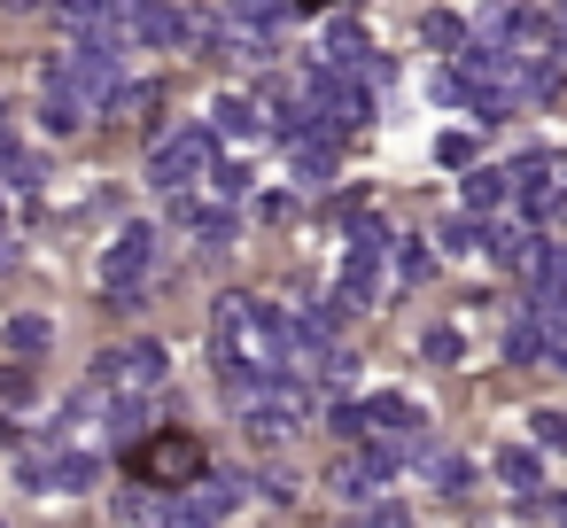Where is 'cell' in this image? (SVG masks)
<instances>
[{
	"mask_svg": "<svg viewBox=\"0 0 567 528\" xmlns=\"http://www.w3.org/2000/svg\"><path fill=\"white\" fill-rule=\"evenodd\" d=\"M257 125H265V117H257V102H249V94H218V102H210V133L257 141Z\"/></svg>",
	"mask_w": 567,
	"mask_h": 528,
	"instance_id": "obj_12",
	"label": "cell"
},
{
	"mask_svg": "<svg viewBox=\"0 0 567 528\" xmlns=\"http://www.w3.org/2000/svg\"><path fill=\"white\" fill-rule=\"evenodd\" d=\"M9 9H40V0H9Z\"/></svg>",
	"mask_w": 567,
	"mask_h": 528,
	"instance_id": "obj_36",
	"label": "cell"
},
{
	"mask_svg": "<svg viewBox=\"0 0 567 528\" xmlns=\"http://www.w3.org/2000/svg\"><path fill=\"white\" fill-rule=\"evenodd\" d=\"M24 389H32L24 373H0V396H24Z\"/></svg>",
	"mask_w": 567,
	"mask_h": 528,
	"instance_id": "obj_31",
	"label": "cell"
},
{
	"mask_svg": "<svg viewBox=\"0 0 567 528\" xmlns=\"http://www.w3.org/2000/svg\"><path fill=\"white\" fill-rule=\"evenodd\" d=\"M9 265H17V249H9V241H0V272H9Z\"/></svg>",
	"mask_w": 567,
	"mask_h": 528,
	"instance_id": "obj_33",
	"label": "cell"
},
{
	"mask_svg": "<svg viewBox=\"0 0 567 528\" xmlns=\"http://www.w3.org/2000/svg\"><path fill=\"white\" fill-rule=\"evenodd\" d=\"M551 520H559V528H567V489H559V497H551Z\"/></svg>",
	"mask_w": 567,
	"mask_h": 528,
	"instance_id": "obj_32",
	"label": "cell"
},
{
	"mask_svg": "<svg viewBox=\"0 0 567 528\" xmlns=\"http://www.w3.org/2000/svg\"><path fill=\"white\" fill-rule=\"evenodd\" d=\"M435 241H443L451 257H474V249H489V241H497V226H489V218H451Z\"/></svg>",
	"mask_w": 567,
	"mask_h": 528,
	"instance_id": "obj_18",
	"label": "cell"
},
{
	"mask_svg": "<svg viewBox=\"0 0 567 528\" xmlns=\"http://www.w3.org/2000/svg\"><path fill=\"white\" fill-rule=\"evenodd\" d=\"M187 9L179 0H141L133 9V48H148V55H172V48H187Z\"/></svg>",
	"mask_w": 567,
	"mask_h": 528,
	"instance_id": "obj_8",
	"label": "cell"
},
{
	"mask_svg": "<svg viewBox=\"0 0 567 528\" xmlns=\"http://www.w3.org/2000/svg\"><path fill=\"white\" fill-rule=\"evenodd\" d=\"M48 342H55V334H48V319H40V311H24V319H9V350H17V358H40Z\"/></svg>",
	"mask_w": 567,
	"mask_h": 528,
	"instance_id": "obj_20",
	"label": "cell"
},
{
	"mask_svg": "<svg viewBox=\"0 0 567 528\" xmlns=\"http://www.w3.org/2000/svg\"><path fill=\"white\" fill-rule=\"evenodd\" d=\"M296 420H303V412H288L280 396H265V404H249V412H241V427H249V435H257L265 451H280V443L296 435Z\"/></svg>",
	"mask_w": 567,
	"mask_h": 528,
	"instance_id": "obj_10",
	"label": "cell"
},
{
	"mask_svg": "<svg viewBox=\"0 0 567 528\" xmlns=\"http://www.w3.org/2000/svg\"><path fill=\"white\" fill-rule=\"evenodd\" d=\"M40 125H48L55 141H71L79 125H94V110H86V102H71V94H40Z\"/></svg>",
	"mask_w": 567,
	"mask_h": 528,
	"instance_id": "obj_16",
	"label": "cell"
},
{
	"mask_svg": "<svg viewBox=\"0 0 567 528\" xmlns=\"http://www.w3.org/2000/svg\"><path fill=\"white\" fill-rule=\"evenodd\" d=\"M164 218H172V226H187V234H203V218H210V210H203V203H195V187H187V195H164Z\"/></svg>",
	"mask_w": 567,
	"mask_h": 528,
	"instance_id": "obj_24",
	"label": "cell"
},
{
	"mask_svg": "<svg viewBox=\"0 0 567 528\" xmlns=\"http://www.w3.org/2000/svg\"><path fill=\"white\" fill-rule=\"evenodd\" d=\"M435 164H451V172H474V133H443V141H435Z\"/></svg>",
	"mask_w": 567,
	"mask_h": 528,
	"instance_id": "obj_23",
	"label": "cell"
},
{
	"mask_svg": "<svg viewBox=\"0 0 567 528\" xmlns=\"http://www.w3.org/2000/svg\"><path fill=\"white\" fill-rule=\"evenodd\" d=\"M482 40H489V48H505V55H551L559 17H551V9H528V0H505V9H489V17H482Z\"/></svg>",
	"mask_w": 567,
	"mask_h": 528,
	"instance_id": "obj_3",
	"label": "cell"
},
{
	"mask_svg": "<svg viewBox=\"0 0 567 528\" xmlns=\"http://www.w3.org/2000/svg\"><path fill=\"white\" fill-rule=\"evenodd\" d=\"M420 40H427L435 55H466V24H458L451 9H427V17H420Z\"/></svg>",
	"mask_w": 567,
	"mask_h": 528,
	"instance_id": "obj_17",
	"label": "cell"
},
{
	"mask_svg": "<svg viewBox=\"0 0 567 528\" xmlns=\"http://www.w3.org/2000/svg\"><path fill=\"white\" fill-rule=\"evenodd\" d=\"M551 17H559V24H567V0H551Z\"/></svg>",
	"mask_w": 567,
	"mask_h": 528,
	"instance_id": "obj_34",
	"label": "cell"
},
{
	"mask_svg": "<svg viewBox=\"0 0 567 528\" xmlns=\"http://www.w3.org/2000/svg\"><path fill=\"white\" fill-rule=\"evenodd\" d=\"M458 350H466L458 327H427V334H420V358H427V365H458Z\"/></svg>",
	"mask_w": 567,
	"mask_h": 528,
	"instance_id": "obj_21",
	"label": "cell"
},
{
	"mask_svg": "<svg viewBox=\"0 0 567 528\" xmlns=\"http://www.w3.org/2000/svg\"><path fill=\"white\" fill-rule=\"evenodd\" d=\"M303 9H319V0H303Z\"/></svg>",
	"mask_w": 567,
	"mask_h": 528,
	"instance_id": "obj_38",
	"label": "cell"
},
{
	"mask_svg": "<svg viewBox=\"0 0 567 528\" xmlns=\"http://www.w3.org/2000/svg\"><path fill=\"white\" fill-rule=\"evenodd\" d=\"M528 435L536 451H567V412H528Z\"/></svg>",
	"mask_w": 567,
	"mask_h": 528,
	"instance_id": "obj_22",
	"label": "cell"
},
{
	"mask_svg": "<svg viewBox=\"0 0 567 528\" xmlns=\"http://www.w3.org/2000/svg\"><path fill=\"white\" fill-rule=\"evenodd\" d=\"M427 272H435V257H427L420 241H404V249H396V280H404V288H420Z\"/></svg>",
	"mask_w": 567,
	"mask_h": 528,
	"instance_id": "obj_25",
	"label": "cell"
},
{
	"mask_svg": "<svg viewBox=\"0 0 567 528\" xmlns=\"http://www.w3.org/2000/svg\"><path fill=\"white\" fill-rule=\"evenodd\" d=\"M458 195H466V218H489V210H505V203H513V172H482V164H474Z\"/></svg>",
	"mask_w": 567,
	"mask_h": 528,
	"instance_id": "obj_9",
	"label": "cell"
},
{
	"mask_svg": "<svg viewBox=\"0 0 567 528\" xmlns=\"http://www.w3.org/2000/svg\"><path fill=\"white\" fill-rule=\"evenodd\" d=\"M164 373H172L164 342H125V350L94 358V389H110V396H148V389H164Z\"/></svg>",
	"mask_w": 567,
	"mask_h": 528,
	"instance_id": "obj_2",
	"label": "cell"
},
{
	"mask_svg": "<svg viewBox=\"0 0 567 528\" xmlns=\"http://www.w3.org/2000/svg\"><path fill=\"white\" fill-rule=\"evenodd\" d=\"M195 241H203V249H226V241H234V203H218V210L203 218V234H195Z\"/></svg>",
	"mask_w": 567,
	"mask_h": 528,
	"instance_id": "obj_26",
	"label": "cell"
},
{
	"mask_svg": "<svg viewBox=\"0 0 567 528\" xmlns=\"http://www.w3.org/2000/svg\"><path fill=\"white\" fill-rule=\"evenodd\" d=\"M365 528H412L404 505H365Z\"/></svg>",
	"mask_w": 567,
	"mask_h": 528,
	"instance_id": "obj_30",
	"label": "cell"
},
{
	"mask_svg": "<svg viewBox=\"0 0 567 528\" xmlns=\"http://www.w3.org/2000/svg\"><path fill=\"white\" fill-rule=\"evenodd\" d=\"M559 187H567V164H559L551 148H528V156L513 164V203H520L528 226H544V218L559 210Z\"/></svg>",
	"mask_w": 567,
	"mask_h": 528,
	"instance_id": "obj_4",
	"label": "cell"
},
{
	"mask_svg": "<svg viewBox=\"0 0 567 528\" xmlns=\"http://www.w3.org/2000/svg\"><path fill=\"white\" fill-rule=\"evenodd\" d=\"M148 272H156V226H117V241L102 257V288L133 296V288H148Z\"/></svg>",
	"mask_w": 567,
	"mask_h": 528,
	"instance_id": "obj_5",
	"label": "cell"
},
{
	"mask_svg": "<svg viewBox=\"0 0 567 528\" xmlns=\"http://www.w3.org/2000/svg\"><path fill=\"white\" fill-rule=\"evenodd\" d=\"M288 210H296V195H257V218H265V226H280Z\"/></svg>",
	"mask_w": 567,
	"mask_h": 528,
	"instance_id": "obj_29",
	"label": "cell"
},
{
	"mask_svg": "<svg viewBox=\"0 0 567 528\" xmlns=\"http://www.w3.org/2000/svg\"><path fill=\"white\" fill-rule=\"evenodd\" d=\"M334 164H342V133H334L327 117H319L303 141H288V172H296V187H327Z\"/></svg>",
	"mask_w": 567,
	"mask_h": 528,
	"instance_id": "obj_7",
	"label": "cell"
},
{
	"mask_svg": "<svg viewBox=\"0 0 567 528\" xmlns=\"http://www.w3.org/2000/svg\"><path fill=\"white\" fill-rule=\"evenodd\" d=\"M505 358H513V365H536V358H551V334H544L536 319H520V327L505 334Z\"/></svg>",
	"mask_w": 567,
	"mask_h": 528,
	"instance_id": "obj_19",
	"label": "cell"
},
{
	"mask_svg": "<svg viewBox=\"0 0 567 528\" xmlns=\"http://www.w3.org/2000/svg\"><path fill=\"white\" fill-rule=\"evenodd\" d=\"M156 102H164L156 86H125V94L110 102V117H141V110H156Z\"/></svg>",
	"mask_w": 567,
	"mask_h": 528,
	"instance_id": "obj_27",
	"label": "cell"
},
{
	"mask_svg": "<svg viewBox=\"0 0 567 528\" xmlns=\"http://www.w3.org/2000/svg\"><path fill=\"white\" fill-rule=\"evenodd\" d=\"M218 172V133L210 125H179V133H164L156 148H148V187L156 195H187L195 179H210Z\"/></svg>",
	"mask_w": 567,
	"mask_h": 528,
	"instance_id": "obj_1",
	"label": "cell"
},
{
	"mask_svg": "<svg viewBox=\"0 0 567 528\" xmlns=\"http://www.w3.org/2000/svg\"><path fill=\"white\" fill-rule=\"evenodd\" d=\"M551 218H567V187H559V210H551Z\"/></svg>",
	"mask_w": 567,
	"mask_h": 528,
	"instance_id": "obj_35",
	"label": "cell"
},
{
	"mask_svg": "<svg viewBox=\"0 0 567 528\" xmlns=\"http://www.w3.org/2000/svg\"><path fill=\"white\" fill-rule=\"evenodd\" d=\"M0 218H9V203H0Z\"/></svg>",
	"mask_w": 567,
	"mask_h": 528,
	"instance_id": "obj_37",
	"label": "cell"
},
{
	"mask_svg": "<svg viewBox=\"0 0 567 528\" xmlns=\"http://www.w3.org/2000/svg\"><path fill=\"white\" fill-rule=\"evenodd\" d=\"M210 187H218L226 203H241V195H249V164H218V172H210Z\"/></svg>",
	"mask_w": 567,
	"mask_h": 528,
	"instance_id": "obj_28",
	"label": "cell"
},
{
	"mask_svg": "<svg viewBox=\"0 0 567 528\" xmlns=\"http://www.w3.org/2000/svg\"><path fill=\"white\" fill-rule=\"evenodd\" d=\"M102 482V458L94 451H55L48 458V489H94Z\"/></svg>",
	"mask_w": 567,
	"mask_h": 528,
	"instance_id": "obj_15",
	"label": "cell"
},
{
	"mask_svg": "<svg viewBox=\"0 0 567 528\" xmlns=\"http://www.w3.org/2000/svg\"><path fill=\"white\" fill-rule=\"evenodd\" d=\"M125 466H133L141 482H172V489H187V482H203V443H195V435H156V443H141Z\"/></svg>",
	"mask_w": 567,
	"mask_h": 528,
	"instance_id": "obj_6",
	"label": "cell"
},
{
	"mask_svg": "<svg viewBox=\"0 0 567 528\" xmlns=\"http://www.w3.org/2000/svg\"><path fill=\"white\" fill-rule=\"evenodd\" d=\"M389 249H396L389 218H381V210H350V257H373V265H381Z\"/></svg>",
	"mask_w": 567,
	"mask_h": 528,
	"instance_id": "obj_13",
	"label": "cell"
},
{
	"mask_svg": "<svg viewBox=\"0 0 567 528\" xmlns=\"http://www.w3.org/2000/svg\"><path fill=\"white\" fill-rule=\"evenodd\" d=\"M497 482H505V489H520V497H536V489H544V458H536V451H520V443H505V451H497Z\"/></svg>",
	"mask_w": 567,
	"mask_h": 528,
	"instance_id": "obj_14",
	"label": "cell"
},
{
	"mask_svg": "<svg viewBox=\"0 0 567 528\" xmlns=\"http://www.w3.org/2000/svg\"><path fill=\"white\" fill-rule=\"evenodd\" d=\"M412 466H420V474H427V482H435L443 497H466V489H474V466H466L458 451H420Z\"/></svg>",
	"mask_w": 567,
	"mask_h": 528,
	"instance_id": "obj_11",
	"label": "cell"
}]
</instances>
